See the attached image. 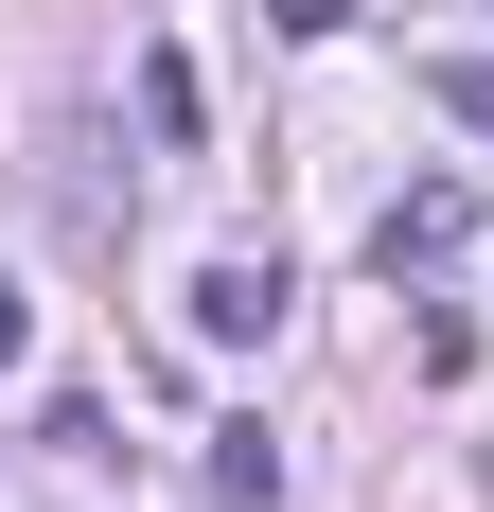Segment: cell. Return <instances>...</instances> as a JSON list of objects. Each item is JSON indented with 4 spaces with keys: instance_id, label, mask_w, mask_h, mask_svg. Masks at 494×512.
I'll use <instances>...</instances> for the list:
<instances>
[{
    "instance_id": "cell-1",
    "label": "cell",
    "mask_w": 494,
    "mask_h": 512,
    "mask_svg": "<svg viewBox=\"0 0 494 512\" xmlns=\"http://www.w3.org/2000/svg\"><path fill=\"white\" fill-rule=\"evenodd\" d=\"M283 301H300V283H283L265 248H230V265H195V336H212V354H265V336H283Z\"/></svg>"
},
{
    "instance_id": "cell-2",
    "label": "cell",
    "mask_w": 494,
    "mask_h": 512,
    "mask_svg": "<svg viewBox=\"0 0 494 512\" xmlns=\"http://www.w3.org/2000/svg\"><path fill=\"white\" fill-rule=\"evenodd\" d=\"M459 230H477V195H459V177H424V195H389V212H371V265H389V283H424Z\"/></svg>"
},
{
    "instance_id": "cell-3",
    "label": "cell",
    "mask_w": 494,
    "mask_h": 512,
    "mask_svg": "<svg viewBox=\"0 0 494 512\" xmlns=\"http://www.w3.org/2000/svg\"><path fill=\"white\" fill-rule=\"evenodd\" d=\"M212 495L265 512V495H283V442H265V424H212Z\"/></svg>"
},
{
    "instance_id": "cell-4",
    "label": "cell",
    "mask_w": 494,
    "mask_h": 512,
    "mask_svg": "<svg viewBox=\"0 0 494 512\" xmlns=\"http://www.w3.org/2000/svg\"><path fill=\"white\" fill-rule=\"evenodd\" d=\"M424 106H442V124H477V142H494V53H424Z\"/></svg>"
},
{
    "instance_id": "cell-5",
    "label": "cell",
    "mask_w": 494,
    "mask_h": 512,
    "mask_svg": "<svg viewBox=\"0 0 494 512\" xmlns=\"http://www.w3.org/2000/svg\"><path fill=\"white\" fill-rule=\"evenodd\" d=\"M265 18H283V36H353V0H265Z\"/></svg>"
},
{
    "instance_id": "cell-6",
    "label": "cell",
    "mask_w": 494,
    "mask_h": 512,
    "mask_svg": "<svg viewBox=\"0 0 494 512\" xmlns=\"http://www.w3.org/2000/svg\"><path fill=\"white\" fill-rule=\"evenodd\" d=\"M18 336H36V318H18V283H0V371H18Z\"/></svg>"
}]
</instances>
